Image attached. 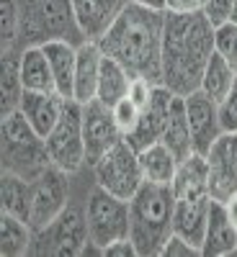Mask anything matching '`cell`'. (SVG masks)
I'll use <instances>...</instances> for the list:
<instances>
[{
    "label": "cell",
    "instance_id": "cell-1",
    "mask_svg": "<svg viewBox=\"0 0 237 257\" xmlns=\"http://www.w3.org/2000/svg\"><path fill=\"white\" fill-rule=\"evenodd\" d=\"M163 31L165 11L147 8L132 0L111 29L98 39V47L106 57L124 64L132 77L163 85Z\"/></svg>",
    "mask_w": 237,
    "mask_h": 257
},
{
    "label": "cell",
    "instance_id": "cell-2",
    "mask_svg": "<svg viewBox=\"0 0 237 257\" xmlns=\"http://www.w3.org/2000/svg\"><path fill=\"white\" fill-rule=\"evenodd\" d=\"M214 54V26L204 11L168 13L163 31V85L181 98L201 88V75Z\"/></svg>",
    "mask_w": 237,
    "mask_h": 257
},
{
    "label": "cell",
    "instance_id": "cell-3",
    "mask_svg": "<svg viewBox=\"0 0 237 257\" xmlns=\"http://www.w3.org/2000/svg\"><path fill=\"white\" fill-rule=\"evenodd\" d=\"M176 196L170 185L144 180L129 201V239L139 257H157L173 234Z\"/></svg>",
    "mask_w": 237,
    "mask_h": 257
},
{
    "label": "cell",
    "instance_id": "cell-4",
    "mask_svg": "<svg viewBox=\"0 0 237 257\" xmlns=\"http://www.w3.org/2000/svg\"><path fill=\"white\" fill-rule=\"evenodd\" d=\"M176 196V213H173V234L183 237L193 247L201 249L204 231L209 221V178H206V157L193 152L188 160L178 165V173L170 183Z\"/></svg>",
    "mask_w": 237,
    "mask_h": 257
},
{
    "label": "cell",
    "instance_id": "cell-5",
    "mask_svg": "<svg viewBox=\"0 0 237 257\" xmlns=\"http://www.w3.org/2000/svg\"><path fill=\"white\" fill-rule=\"evenodd\" d=\"M21 36L18 47H44L49 41H67L83 47L88 36L80 29L72 0H18Z\"/></svg>",
    "mask_w": 237,
    "mask_h": 257
},
{
    "label": "cell",
    "instance_id": "cell-6",
    "mask_svg": "<svg viewBox=\"0 0 237 257\" xmlns=\"http://www.w3.org/2000/svg\"><path fill=\"white\" fill-rule=\"evenodd\" d=\"M49 165L52 157L47 149V139L34 132L26 116L21 111L3 116V173L34 180Z\"/></svg>",
    "mask_w": 237,
    "mask_h": 257
},
{
    "label": "cell",
    "instance_id": "cell-7",
    "mask_svg": "<svg viewBox=\"0 0 237 257\" xmlns=\"http://www.w3.org/2000/svg\"><path fill=\"white\" fill-rule=\"evenodd\" d=\"M85 221L91 244L103 254L111 242L129 237V201L114 196L93 180L91 190L85 193Z\"/></svg>",
    "mask_w": 237,
    "mask_h": 257
},
{
    "label": "cell",
    "instance_id": "cell-8",
    "mask_svg": "<svg viewBox=\"0 0 237 257\" xmlns=\"http://www.w3.org/2000/svg\"><path fill=\"white\" fill-rule=\"evenodd\" d=\"M88 244L91 237H88V221H85V201L83 206H75L70 201L67 208L52 224L34 231V244L29 254H54V257L85 254Z\"/></svg>",
    "mask_w": 237,
    "mask_h": 257
},
{
    "label": "cell",
    "instance_id": "cell-9",
    "mask_svg": "<svg viewBox=\"0 0 237 257\" xmlns=\"http://www.w3.org/2000/svg\"><path fill=\"white\" fill-rule=\"evenodd\" d=\"M47 149H49L52 165H57L70 175L83 173V167L88 165L85 137H83V103H77L75 98L64 100L62 116L47 137Z\"/></svg>",
    "mask_w": 237,
    "mask_h": 257
},
{
    "label": "cell",
    "instance_id": "cell-10",
    "mask_svg": "<svg viewBox=\"0 0 237 257\" xmlns=\"http://www.w3.org/2000/svg\"><path fill=\"white\" fill-rule=\"evenodd\" d=\"M91 173L101 188H106L109 193H114V196H119L124 201H132L134 193L144 183L139 152L126 139L114 144L96 165H91Z\"/></svg>",
    "mask_w": 237,
    "mask_h": 257
},
{
    "label": "cell",
    "instance_id": "cell-11",
    "mask_svg": "<svg viewBox=\"0 0 237 257\" xmlns=\"http://www.w3.org/2000/svg\"><path fill=\"white\" fill-rule=\"evenodd\" d=\"M70 173L59 170L57 165H49L39 178L31 180V219L29 224L36 229H44L52 224L59 213L72 201L70 193Z\"/></svg>",
    "mask_w": 237,
    "mask_h": 257
},
{
    "label": "cell",
    "instance_id": "cell-12",
    "mask_svg": "<svg viewBox=\"0 0 237 257\" xmlns=\"http://www.w3.org/2000/svg\"><path fill=\"white\" fill-rule=\"evenodd\" d=\"M83 137H85V157L88 167L96 165L114 144L124 139L121 128L114 118V111L98 98L83 103Z\"/></svg>",
    "mask_w": 237,
    "mask_h": 257
},
{
    "label": "cell",
    "instance_id": "cell-13",
    "mask_svg": "<svg viewBox=\"0 0 237 257\" xmlns=\"http://www.w3.org/2000/svg\"><path fill=\"white\" fill-rule=\"evenodd\" d=\"M206 157V178H209V196L214 201H229L237 193V134L224 132Z\"/></svg>",
    "mask_w": 237,
    "mask_h": 257
},
{
    "label": "cell",
    "instance_id": "cell-14",
    "mask_svg": "<svg viewBox=\"0 0 237 257\" xmlns=\"http://www.w3.org/2000/svg\"><path fill=\"white\" fill-rule=\"evenodd\" d=\"M183 105H186V116L193 137V152L206 155L211 144L224 134L219 121V103L209 98L204 90H193L191 95L183 98Z\"/></svg>",
    "mask_w": 237,
    "mask_h": 257
},
{
    "label": "cell",
    "instance_id": "cell-15",
    "mask_svg": "<svg viewBox=\"0 0 237 257\" xmlns=\"http://www.w3.org/2000/svg\"><path fill=\"white\" fill-rule=\"evenodd\" d=\"M173 98H176V93H170L165 85H157V88H155L152 100H149V105L142 111L137 126L124 137L129 144L137 149V152L163 139V132H165V123H168V116H170Z\"/></svg>",
    "mask_w": 237,
    "mask_h": 257
},
{
    "label": "cell",
    "instance_id": "cell-16",
    "mask_svg": "<svg viewBox=\"0 0 237 257\" xmlns=\"http://www.w3.org/2000/svg\"><path fill=\"white\" fill-rule=\"evenodd\" d=\"M201 254L204 257L237 254V226L229 221L224 203L214 198L209 206V221H206L204 242H201Z\"/></svg>",
    "mask_w": 237,
    "mask_h": 257
},
{
    "label": "cell",
    "instance_id": "cell-17",
    "mask_svg": "<svg viewBox=\"0 0 237 257\" xmlns=\"http://www.w3.org/2000/svg\"><path fill=\"white\" fill-rule=\"evenodd\" d=\"M129 3L132 0H72V8L88 41H98Z\"/></svg>",
    "mask_w": 237,
    "mask_h": 257
},
{
    "label": "cell",
    "instance_id": "cell-18",
    "mask_svg": "<svg viewBox=\"0 0 237 257\" xmlns=\"http://www.w3.org/2000/svg\"><path fill=\"white\" fill-rule=\"evenodd\" d=\"M64 100L59 93H36V90H24V98H21V113L26 116V121L34 126V132L41 137H49V132L57 126Z\"/></svg>",
    "mask_w": 237,
    "mask_h": 257
},
{
    "label": "cell",
    "instance_id": "cell-19",
    "mask_svg": "<svg viewBox=\"0 0 237 257\" xmlns=\"http://www.w3.org/2000/svg\"><path fill=\"white\" fill-rule=\"evenodd\" d=\"M101 62H103V49L98 41H85L77 47V67H75V90L72 98L77 103H88L98 93V77H101Z\"/></svg>",
    "mask_w": 237,
    "mask_h": 257
},
{
    "label": "cell",
    "instance_id": "cell-20",
    "mask_svg": "<svg viewBox=\"0 0 237 257\" xmlns=\"http://www.w3.org/2000/svg\"><path fill=\"white\" fill-rule=\"evenodd\" d=\"M49 59V67L57 82V93L62 98H72L75 90V67H77V47L67 41H49L41 47Z\"/></svg>",
    "mask_w": 237,
    "mask_h": 257
},
{
    "label": "cell",
    "instance_id": "cell-21",
    "mask_svg": "<svg viewBox=\"0 0 237 257\" xmlns=\"http://www.w3.org/2000/svg\"><path fill=\"white\" fill-rule=\"evenodd\" d=\"M160 142L176 155L178 162H183V160H188L193 155V137H191V126H188L186 105H183V98L181 95L173 98L170 116H168V123H165V132H163V139Z\"/></svg>",
    "mask_w": 237,
    "mask_h": 257
},
{
    "label": "cell",
    "instance_id": "cell-22",
    "mask_svg": "<svg viewBox=\"0 0 237 257\" xmlns=\"http://www.w3.org/2000/svg\"><path fill=\"white\" fill-rule=\"evenodd\" d=\"M21 80H24L26 90L57 93V82L49 67V59L41 47H26L21 52Z\"/></svg>",
    "mask_w": 237,
    "mask_h": 257
},
{
    "label": "cell",
    "instance_id": "cell-23",
    "mask_svg": "<svg viewBox=\"0 0 237 257\" xmlns=\"http://www.w3.org/2000/svg\"><path fill=\"white\" fill-rule=\"evenodd\" d=\"M139 165H142V175L149 183H160V185H170L178 173V160L163 142H155L144 149H139Z\"/></svg>",
    "mask_w": 237,
    "mask_h": 257
},
{
    "label": "cell",
    "instance_id": "cell-24",
    "mask_svg": "<svg viewBox=\"0 0 237 257\" xmlns=\"http://www.w3.org/2000/svg\"><path fill=\"white\" fill-rule=\"evenodd\" d=\"M129 85H132V75H129V70L124 67V64H119L116 59H111V57H106V54H103L96 98H98L101 103H106L109 108H114L119 100L126 98Z\"/></svg>",
    "mask_w": 237,
    "mask_h": 257
},
{
    "label": "cell",
    "instance_id": "cell-25",
    "mask_svg": "<svg viewBox=\"0 0 237 257\" xmlns=\"http://www.w3.org/2000/svg\"><path fill=\"white\" fill-rule=\"evenodd\" d=\"M34 244V226L18 216L3 213L0 219V254L3 257H24Z\"/></svg>",
    "mask_w": 237,
    "mask_h": 257
},
{
    "label": "cell",
    "instance_id": "cell-26",
    "mask_svg": "<svg viewBox=\"0 0 237 257\" xmlns=\"http://www.w3.org/2000/svg\"><path fill=\"white\" fill-rule=\"evenodd\" d=\"M234 82H237V70L232 67V64L222 54L214 52L211 59L206 62V70L201 75V88L199 90H204L209 98H214V100L219 103L234 88Z\"/></svg>",
    "mask_w": 237,
    "mask_h": 257
},
{
    "label": "cell",
    "instance_id": "cell-27",
    "mask_svg": "<svg viewBox=\"0 0 237 257\" xmlns=\"http://www.w3.org/2000/svg\"><path fill=\"white\" fill-rule=\"evenodd\" d=\"M3 116H11L21 108V98H24V80H21V52H3Z\"/></svg>",
    "mask_w": 237,
    "mask_h": 257
},
{
    "label": "cell",
    "instance_id": "cell-28",
    "mask_svg": "<svg viewBox=\"0 0 237 257\" xmlns=\"http://www.w3.org/2000/svg\"><path fill=\"white\" fill-rule=\"evenodd\" d=\"M3 213H11L24 221L31 219V180L3 173Z\"/></svg>",
    "mask_w": 237,
    "mask_h": 257
},
{
    "label": "cell",
    "instance_id": "cell-29",
    "mask_svg": "<svg viewBox=\"0 0 237 257\" xmlns=\"http://www.w3.org/2000/svg\"><path fill=\"white\" fill-rule=\"evenodd\" d=\"M0 11H3V52H21L18 36H21V11L18 0H0Z\"/></svg>",
    "mask_w": 237,
    "mask_h": 257
},
{
    "label": "cell",
    "instance_id": "cell-30",
    "mask_svg": "<svg viewBox=\"0 0 237 257\" xmlns=\"http://www.w3.org/2000/svg\"><path fill=\"white\" fill-rule=\"evenodd\" d=\"M214 52L222 54L232 67L237 70V26L232 21L214 29Z\"/></svg>",
    "mask_w": 237,
    "mask_h": 257
},
{
    "label": "cell",
    "instance_id": "cell-31",
    "mask_svg": "<svg viewBox=\"0 0 237 257\" xmlns=\"http://www.w3.org/2000/svg\"><path fill=\"white\" fill-rule=\"evenodd\" d=\"M111 111H114V118H116V123H119V128H121V134H124V137L137 126V121H139V116H142V111H139L129 98L119 100Z\"/></svg>",
    "mask_w": 237,
    "mask_h": 257
},
{
    "label": "cell",
    "instance_id": "cell-32",
    "mask_svg": "<svg viewBox=\"0 0 237 257\" xmlns=\"http://www.w3.org/2000/svg\"><path fill=\"white\" fill-rule=\"evenodd\" d=\"M155 88H157V85H155L152 80H144V77H132V85H129V93H126V98L132 100L139 111H144L147 105H149V100H152Z\"/></svg>",
    "mask_w": 237,
    "mask_h": 257
},
{
    "label": "cell",
    "instance_id": "cell-33",
    "mask_svg": "<svg viewBox=\"0 0 237 257\" xmlns=\"http://www.w3.org/2000/svg\"><path fill=\"white\" fill-rule=\"evenodd\" d=\"M219 121H222L224 132L237 134V82H234V88L227 93V98L219 100Z\"/></svg>",
    "mask_w": 237,
    "mask_h": 257
},
{
    "label": "cell",
    "instance_id": "cell-34",
    "mask_svg": "<svg viewBox=\"0 0 237 257\" xmlns=\"http://www.w3.org/2000/svg\"><path fill=\"white\" fill-rule=\"evenodd\" d=\"M232 8H234V0H204V8L201 11L211 21V26L217 29V26H222V24H227V21H229Z\"/></svg>",
    "mask_w": 237,
    "mask_h": 257
},
{
    "label": "cell",
    "instance_id": "cell-35",
    "mask_svg": "<svg viewBox=\"0 0 237 257\" xmlns=\"http://www.w3.org/2000/svg\"><path fill=\"white\" fill-rule=\"evenodd\" d=\"M160 254H170V257H176V254H186V257H191V254H201V249L199 247H193L191 242H186L183 237H178V234H170V239L165 242V247H163V252Z\"/></svg>",
    "mask_w": 237,
    "mask_h": 257
},
{
    "label": "cell",
    "instance_id": "cell-36",
    "mask_svg": "<svg viewBox=\"0 0 237 257\" xmlns=\"http://www.w3.org/2000/svg\"><path fill=\"white\" fill-rule=\"evenodd\" d=\"M201 8H204V0H165L168 13H193Z\"/></svg>",
    "mask_w": 237,
    "mask_h": 257
},
{
    "label": "cell",
    "instance_id": "cell-37",
    "mask_svg": "<svg viewBox=\"0 0 237 257\" xmlns=\"http://www.w3.org/2000/svg\"><path fill=\"white\" fill-rule=\"evenodd\" d=\"M103 254H111V257H129V254H137V247L132 239H119V242H111L109 247L103 249Z\"/></svg>",
    "mask_w": 237,
    "mask_h": 257
},
{
    "label": "cell",
    "instance_id": "cell-38",
    "mask_svg": "<svg viewBox=\"0 0 237 257\" xmlns=\"http://www.w3.org/2000/svg\"><path fill=\"white\" fill-rule=\"evenodd\" d=\"M224 208H227V216H229V221L237 226V193L229 198V201H224Z\"/></svg>",
    "mask_w": 237,
    "mask_h": 257
},
{
    "label": "cell",
    "instance_id": "cell-39",
    "mask_svg": "<svg viewBox=\"0 0 237 257\" xmlns=\"http://www.w3.org/2000/svg\"><path fill=\"white\" fill-rule=\"evenodd\" d=\"M134 3H142L147 8H157V11H165V0H134Z\"/></svg>",
    "mask_w": 237,
    "mask_h": 257
},
{
    "label": "cell",
    "instance_id": "cell-40",
    "mask_svg": "<svg viewBox=\"0 0 237 257\" xmlns=\"http://www.w3.org/2000/svg\"><path fill=\"white\" fill-rule=\"evenodd\" d=\"M229 21L237 26V0H234V8H232V16H229Z\"/></svg>",
    "mask_w": 237,
    "mask_h": 257
}]
</instances>
